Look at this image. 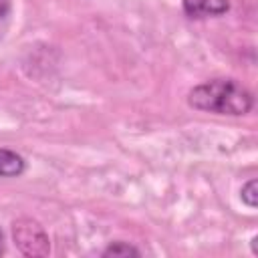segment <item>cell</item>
<instances>
[{"instance_id":"cell-5","label":"cell","mask_w":258,"mask_h":258,"mask_svg":"<svg viewBox=\"0 0 258 258\" xmlns=\"http://www.w3.org/2000/svg\"><path fill=\"white\" fill-rule=\"evenodd\" d=\"M141 252L127 244V242H111L105 250H103V256L105 258H129V256H139Z\"/></svg>"},{"instance_id":"cell-2","label":"cell","mask_w":258,"mask_h":258,"mask_svg":"<svg viewBox=\"0 0 258 258\" xmlns=\"http://www.w3.org/2000/svg\"><path fill=\"white\" fill-rule=\"evenodd\" d=\"M12 240L24 256L38 258L50 252L46 230L32 218H18L12 224Z\"/></svg>"},{"instance_id":"cell-4","label":"cell","mask_w":258,"mask_h":258,"mask_svg":"<svg viewBox=\"0 0 258 258\" xmlns=\"http://www.w3.org/2000/svg\"><path fill=\"white\" fill-rule=\"evenodd\" d=\"M24 157L12 149L0 147V177H18L24 173Z\"/></svg>"},{"instance_id":"cell-7","label":"cell","mask_w":258,"mask_h":258,"mask_svg":"<svg viewBox=\"0 0 258 258\" xmlns=\"http://www.w3.org/2000/svg\"><path fill=\"white\" fill-rule=\"evenodd\" d=\"M8 8H10V0H0V18L8 12Z\"/></svg>"},{"instance_id":"cell-3","label":"cell","mask_w":258,"mask_h":258,"mask_svg":"<svg viewBox=\"0 0 258 258\" xmlns=\"http://www.w3.org/2000/svg\"><path fill=\"white\" fill-rule=\"evenodd\" d=\"M181 8L189 18L220 16L230 10L228 0H181Z\"/></svg>"},{"instance_id":"cell-8","label":"cell","mask_w":258,"mask_h":258,"mask_svg":"<svg viewBox=\"0 0 258 258\" xmlns=\"http://www.w3.org/2000/svg\"><path fill=\"white\" fill-rule=\"evenodd\" d=\"M4 252V236H2V232H0V254Z\"/></svg>"},{"instance_id":"cell-1","label":"cell","mask_w":258,"mask_h":258,"mask_svg":"<svg viewBox=\"0 0 258 258\" xmlns=\"http://www.w3.org/2000/svg\"><path fill=\"white\" fill-rule=\"evenodd\" d=\"M189 107L218 115H246L254 107L252 93L234 79H212L187 93Z\"/></svg>"},{"instance_id":"cell-6","label":"cell","mask_w":258,"mask_h":258,"mask_svg":"<svg viewBox=\"0 0 258 258\" xmlns=\"http://www.w3.org/2000/svg\"><path fill=\"white\" fill-rule=\"evenodd\" d=\"M240 198H242V202H244L248 208H252V210L258 206V181H256L254 177L248 179V181L242 185Z\"/></svg>"}]
</instances>
